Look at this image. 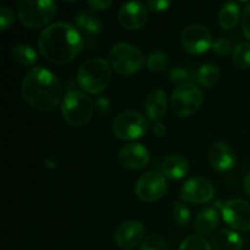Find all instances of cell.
I'll return each instance as SVG.
<instances>
[{"instance_id": "obj_24", "label": "cell", "mask_w": 250, "mask_h": 250, "mask_svg": "<svg viewBox=\"0 0 250 250\" xmlns=\"http://www.w3.org/2000/svg\"><path fill=\"white\" fill-rule=\"evenodd\" d=\"M220 78V70L214 63H204L197 72V82L204 88H211Z\"/></svg>"}, {"instance_id": "obj_5", "label": "cell", "mask_w": 250, "mask_h": 250, "mask_svg": "<svg viewBox=\"0 0 250 250\" xmlns=\"http://www.w3.org/2000/svg\"><path fill=\"white\" fill-rule=\"evenodd\" d=\"M17 15L24 27L39 29L45 27L56 15L58 5L51 0H21L17 2Z\"/></svg>"}, {"instance_id": "obj_21", "label": "cell", "mask_w": 250, "mask_h": 250, "mask_svg": "<svg viewBox=\"0 0 250 250\" xmlns=\"http://www.w3.org/2000/svg\"><path fill=\"white\" fill-rule=\"evenodd\" d=\"M241 9L236 2H227L220 9L217 21L224 29H233L241 19Z\"/></svg>"}, {"instance_id": "obj_31", "label": "cell", "mask_w": 250, "mask_h": 250, "mask_svg": "<svg viewBox=\"0 0 250 250\" xmlns=\"http://www.w3.org/2000/svg\"><path fill=\"white\" fill-rule=\"evenodd\" d=\"M15 22L14 11L9 6L0 7V29L6 31L9 27H11Z\"/></svg>"}, {"instance_id": "obj_4", "label": "cell", "mask_w": 250, "mask_h": 250, "mask_svg": "<svg viewBox=\"0 0 250 250\" xmlns=\"http://www.w3.org/2000/svg\"><path fill=\"white\" fill-rule=\"evenodd\" d=\"M94 102L85 93L71 89L61 103L62 117L72 127H82L90 121L94 114Z\"/></svg>"}, {"instance_id": "obj_26", "label": "cell", "mask_w": 250, "mask_h": 250, "mask_svg": "<svg viewBox=\"0 0 250 250\" xmlns=\"http://www.w3.org/2000/svg\"><path fill=\"white\" fill-rule=\"evenodd\" d=\"M168 59L167 55H166L164 51H154V53L150 54V56L148 58V61H146V67L150 72H163L166 67H167Z\"/></svg>"}, {"instance_id": "obj_37", "label": "cell", "mask_w": 250, "mask_h": 250, "mask_svg": "<svg viewBox=\"0 0 250 250\" xmlns=\"http://www.w3.org/2000/svg\"><path fill=\"white\" fill-rule=\"evenodd\" d=\"M153 131H154V133H155L158 137H164L166 134L165 125H164L161 121L156 122V124L154 125V127H153Z\"/></svg>"}, {"instance_id": "obj_6", "label": "cell", "mask_w": 250, "mask_h": 250, "mask_svg": "<svg viewBox=\"0 0 250 250\" xmlns=\"http://www.w3.org/2000/svg\"><path fill=\"white\" fill-rule=\"evenodd\" d=\"M110 65L121 76H131L138 72L144 65V55L137 46L129 43H117L109 53Z\"/></svg>"}, {"instance_id": "obj_13", "label": "cell", "mask_w": 250, "mask_h": 250, "mask_svg": "<svg viewBox=\"0 0 250 250\" xmlns=\"http://www.w3.org/2000/svg\"><path fill=\"white\" fill-rule=\"evenodd\" d=\"M148 17L146 6L139 1L126 2L117 12L120 24L128 31H138L143 28L148 22Z\"/></svg>"}, {"instance_id": "obj_35", "label": "cell", "mask_w": 250, "mask_h": 250, "mask_svg": "<svg viewBox=\"0 0 250 250\" xmlns=\"http://www.w3.org/2000/svg\"><path fill=\"white\" fill-rule=\"evenodd\" d=\"M94 106L98 112H100V114H106V112H109L111 103H110L109 98L102 95V97H98L97 99H95Z\"/></svg>"}, {"instance_id": "obj_15", "label": "cell", "mask_w": 250, "mask_h": 250, "mask_svg": "<svg viewBox=\"0 0 250 250\" xmlns=\"http://www.w3.org/2000/svg\"><path fill=\"white\" fill-rule=\"evenodd\" d=\"M150 160L148 149L139 143H131L122 146L119 153V163L122 167L131 171H138L146 167Z\"/></svg>"}, {"instance_id": "obj_30", "label": "cell", "mask_w": 250, "mask_h": 250, "mask_svg": "<svg viewBox=\"0 0 250 250\" xmlns=\"http://www.w3.org/2000/svg\"><path fill=\"white\" fill-rule=\"evenodd\" d=\"M139 250H168L165 239L159 234H150L144 239Z\"/></svg>"}, {"instance_id": "obj_12", "label": "cell", "mask_w": 250, "mask_h": 250, "mask_svg": "<svg viewBox=\"0 0 250 250\" xmlns=\"http://www.w3.org/2000/svg\"><path fill=\"white\" fill-rule=\"evenodd\" d=\"M181 199L192 204H207L214 199L215 188L209 180L204 177H192L186 181L181 188Z\"/></svg>"}, {"instance_id": "obj_34", "label": "cell", "mask_w": 250, "mask_h": 250, "mask_svg": "<svg viewBox=\"0 0 250 250\" xmlns=\"http://www.w3.org/2000/svg\"><path fill=\"white\" fill-rule=\"evenodd\" d=\"M146 6L155 12H164L171 6V1L168 0H151L146 2Z\"/></svg>"}, {"instance_id": "obj_11", "label": "cell", "mask_w": 250, "mask_h": 250, "mask_svg": "<svg viewBox=\"0 0 250 250\" xmlns=\"http://www.w3.org/2000/svg\"><path fill=\"white\" fill-rule=\"evenodd\" d=\"M224 221L236 231H250V204L243 199H232L221 208Z\"/></svg>"}, {"instance_id": "obj_3", "label": "cell", "mask_w": 250, "mask_h": 250, "mask_svg": "<svg viewBox=\"0 0 250 250\" xmlns=\"http://www.w3.org/2000/svg\"><path fill=\"white\" fill-rule=\"evenodd\" d=\"M111 67L102 58H92L78 68L77 83L84 92L99 94L104 92L111 81Z\"/></svg>"}, {"instance_id": "obj_16", "label": "cell", "mask_w": 250, "mask_h": 250, "mask_svg": "<svg viewBox=\"0 0 250 250\" xmlns=\"http://www.w3.org/2000/svg\"><path fill=\"white\" fill-rule=\"evenodd\" d=\"M209 160L219 172H229L236 166L237 159L233 149L225 142H215L209 149Z\"/></svg>"}, {"instance_id": "obj_29", "label": "cell", "mask_w": 250, "mask_h": 250, "mask_svg": "<svg viewBox=\"0 0 250 250\" xmlns=\"http://www.w3.org/2000/svg\"><path fill=\"white\" fill-rule=\"evenodd\" d=\"M173 220L180 226H186L190 221V211L182 203H176L172 209Z\"/></svg>"}, {"instance_id": "obj_27", "label": "cell", "mask_w": 250, "mask_h": 250, "mask_svg": "<svg viewBox=\"0 0 250 250\" xmlns=\"http://www.w3.org/2000/svg\"><path fill=\"white\" fill-rule=\"evenodd\" d=\"M168 78H170V81L173 84H178V87L180 85L190 84L194 81H197V76H193L192 72H189V71L183 67L172 68L170 73H168Z\"/></svg>"}, {"instance_id": "obj_9", "label": "cell", "mask_w": 250, "mask_h": 250, "mask_svg": "<svg viewBox=\"0 0 250 250\" xmlns=\"http://www.w3.org/2000/svg\"><path fill=\"white\" fill-rule=\"evenodd\" d=\"M167 190L165 176L159 171H149L144 173L136 182L134 192L138 199L146 203L158 202Z\"/></svg>"}, {"instance_id": "obj_32", "label": "cell", "mask_w": 250, "mask_h": 250, "mask_svg": "<svg viewBox=\"0 0 250 250\" xmlns=\"http://www.w3.org/2000/svg\"><path fill=\"white\" fill-rule=\"evenodd\" d=\"M212 50L220 56L227 55L231 51V42L229 39L220 37V38L215 39L214 43H212Z\"/></svg>"}, {"instance_id": "obj_18", "label": "cell", "mask_w": 250, "mask_h": 250, "mask_svg": "<svg viewBox=\"0 0 250 250\" xmlns=\"http://www.w3.org/2000/svg\"><path fill=\"white\" fill-rule=\"evenodd\" d=\"M212 250H242L244 241L241 234L232 229H220L211 239Z\"/></svg>"}, {"instance_id": "obj_38", "label": "cell", "mask_w": 250, "mask_h": 250, "mask_svg": "<svg viewBox=\"0 0 250 250\" xmlns=\"http://www.w3.org/2000/svg\"><path fill=\"white\" fill-rule=\"evenodd\" d=\"M244 190H246L247 194L250 197V173L246 176V178H244Z\"/></svg>"}, {"instance_id": "obj_1", "label": "cell", "mask_w": 250, "mask_h": 250, "mask_svg": "<svg viewBox=\"0 0 250 250\" xmlns=\"http://www.w3.org/2000/svg\"><path fill=\"white\" fill-rule=\"evenodd\" d=\"M84 42L75 26L66 22H55L42 31L38 48L42 55L55 65H66L77 58Z\"/></svg>"}, {"instance_id": "obj_22", "label": "cell", "mask_w": 250, "mask_h": 250, "mask_svg": "<svg viewBox=\"0 0 250 250\" xmlns=\"http://www.w3.org/2000/svg\"><path fill=\"white\" fill-rule=\"evenodd\" d=\"M12 59L16 61L19 65L29 67L34 65L38 61V54L32 46L27 44H16L11 50Z\"/></svg>"}, {"instance_id": "obj_7", "label": "cell", "mask_w": 250, "mask_h": 250, "mask_svg": "<svg viewBox=\"0 0 250 250\" xmlns=\"http://www.w3.org/2000/svg\"><path fill=\"white\" fill-rule=\"evenodd\" d=\"M203 92L194 83L180 85L171 95V109L178 117H189L200 109Z\"/></svg>"}, {"instance_id": "obj_2", "label": "cell", "mask_w": 250, "mask_h": 250, "mask_svg": "<svg viewBox=\"0 0 250 250\" xmlns=\"http://www.w3.org/2000/svg\"><path fill=\"white\" fill-rule=\"evenodd\" d=\"M21 92L29 106L43 112L55 110L63 99L60 81L45 67L29 70L22 81Z\"/></svg>"}, {"instance_id": "obj_19", "label": "cell", "mask_w": 250, "mask_h": 250, "mask_svg": "<svg viewBox=\"0 0 250 250\" xmlns=\"http://www.w3.org/2000/svg\"><path fill=\"white\" fill-rule=\"evenodd\" d=\"M163 175L166 178L182 180L189 172V164L182 155H170L163 161Z\"/></svg>"}, {"instance_id": "obj_17", "label": "cell", "mask_w": 250, "mask_h": 250, "mask_svg": "<svg viewBox=\"0 0 250 250\" xmlns=\"http://www.w3.org/2000/svg\"><path fill=\"white\" fill-rule=\"evenodd\" d=\"M146 115L151 121L160 122L163 117L165 116L166 110H167V95L165 90L160 88H154L146 95V104H144Z\"/></svg>"}, {"instance_id": "obj_10", "label": "cell", "mask_w": 250, "mask_h": 250, "mask_svg": "<svg viewBox=\"0 0 250 250\" xmlns=\"http://www.w3.org/2000/svg\"><path fill=\"white\" fill-rule=\"evenodd\" d=\"M212 38L209 29L202 24H190L183 29L181 34V44L183 49L193 55L204 54L212 48Z\"/></svg>"}, {"instance_id": "obj_28", "label": "cell", "mask_w": 250, "mask_h": 250, "mask_svg": "<svg viewBox=\"0 0 250 250\" xmlns=\"http://www.w3.org/2000/svg\"><path fill=\"white\" fill-rule=\"evenodd\" d=\"M178 250H212L211 244L200 236H190L181 243Z\"/></svg>"}, {"instance_id": "obj_23", "label": "cell", "mask_w": 250, "mask_h": 250, "mask_svg": "<svg viewBox=\"0 0 250 250\" xmlns=\"http://www.w3.org/2000/svg\"><path fill=\"white\" fill-rule=\"evenodd\" d=\"M76 24L88 34H99L103 29L102 21L85 10L76 15Z\"/></svg>"}, {"instance_id": "obj_14", "label": "cell", "mask_w": 250, "mask_h": 250, "mask_svg": "<svg viewBox=\"0 0 250 250\" xmlns=\"http://www.w3.org/2000/svg\"><path fill=\"white\" fill-rule=\"evenodd\" d=\"M144 234H146L144 225L141 221L129 220V221L122 222L117 227L114 239L119 248L131 250L144 242Z\"/></svg>"}, {"instance_id": "obj_8", "label": "cell", "mask_w": 250, "mask_h": 250, "mask_svg": "<svg viewBox=\"0 0 250 250\" xmlns=\"http://www.w3.org/2000/svg\"><path fill=\"white\" fill-rule=\"evenodd\" d=\"M149 122L137 111H125L115 119L112 132L121 141H136L148 132Z\"/></svg>"}, {"instance_id": "obj_25", "label": "cell", "mask_w": 250, "mask_h": 250, "mask_svg": "<svg viewBox=\"0 0 250 250\" xmlns=\"http://www.w3.org/2000/svg\"><path fill=\"white\" fill-rule=\"evenodd\" d=\"M232 60L241 70L250 68V44L246 42L237 44L232 53Z\"/></svg>"}, {"instance_id": "obj_33", "label": "cell", "mask_w": 250, "mask_h": 250, "mask_svg": "<svg viewBox=\"0 0 250 250\" xmlns=\"http://www.w3.org/2000/svg\"><path fill=\"white\" fill-rule=\"evenodd\" d=\"M242 29H243V33L246 36L247 39L250 41V4L247 5L244 7L243 12H242Z\"/></svg>"}, {"instance_id": "obj_20", "label": "cell", "mask_w": 250, "mask_h": 250, "mask_svg": "<svg viewBox=\"0 0 250 250\" xmlns=\"http://www.w3.org/2000/svg\"><path fill=\"white\" fill-rule=\"evenodd\" d=\"M220 224L219 212L215 208H205L199 214L194 222V229L200 236H209L214 233Z\"/></svg>"}, {"instance_id": "obj_36", "label": "cell", "mask_w": 250, "mask_h": 250, "mask_svg": "<svg viewBox=\"0 0 250 250\" xmlns=\"http://www.w3.org/2000/svg\"><path fill=\"white\" fill-rule=\"evenodd\" d=\"M112 5V1H102V0H94V1L88 2V6L94 11H104L107 10Z\"/></svg>"}]
</instances>
